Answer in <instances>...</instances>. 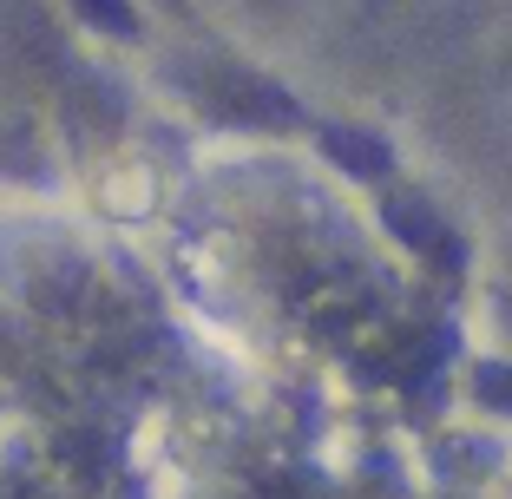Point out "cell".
<instances>
[{
  "label": "cell",
  "mask_w": 512,
  "mask_h": 499,
  "mask_svg": "<svg viewBox=\"0 0 512 499\" xmlns=\"http://www.w3.org/2000/svg\"><path fill=\"white\" fill-rule=\"evenodd\" d=\"M197 92H204L211 106H230L237 119H250V125H296V106H289V92H276L270 79H250V73H211Z\"/></svg>",
  "instance_id": "cell-1"
},
{
  "label": "cell",
  "mask_w": 512,
  "mask_h": 499,
  "mask_svg": "<svg viewBox=\"0 0 512 499\" xmlns=\"http://www.w3.org/2000/svg\"><path fill=\"white\" fill-rule=\"evenodd\" d=\"M322 152H329L348 178H381V171H388V145L368 138V132H342V125H329V132H322Z\"/></svg>",
  "instance_id": "cell-2"
},
{
  "label": "cell",
  "mask_w": 512,
  "mask_h": 499,
  "mask_svg": "<svg viewBox=\"0 0 512 499\" xmlns=\"http://www.w3.org/2000/svg\"><path fill=\"white\" fill-rule=\"evenodd\" d=\"M73 14L86 20V27L112 33V40H138V7L132 0H73Z\"/></svg>",
  "instance_id": "cell-3"
}]
</instances>
